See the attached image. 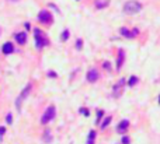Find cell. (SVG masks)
<instances>
[{
	"label": "cell",
	"instance_id": "1",
	"mask_svg": "<svg viewBox=\"0 0 160 144\" xmlns=\"http://www.w3.org/2000/svg\"><path fill=\"white\" fill-rule=\"evenodd\" d=\"M142 10V3L136 1V0H128L124 3V7H122V11L128 16H132V14H136Z\"/></svg>",
	"mask_w": 160,
	"mask_h": 144
},
{
	"label": "cell",
	"instance_id": "2",
	"mask_svg": "<svg viewBox=\"0 0 160 144\" xmlns=\"http://www.w3.org/2000/svg\"><path fill=\"white\" fill-rule=\"evenodd\" d=\"M34 41H35V46L37 49H42L44 46H47L49 45V41H48V36H47V34L42 31V30H39V28H35L34 30Z\"/></svg>",
	"mask_w": 160,
	"mask_h": 144
},
{
	"label": "cell",
	"instance_id": "3",
	"mask_svg": "<svg viewBox=\"0 0 160 144\" xmlns=\"http://www.w3.org/2000/svg\"><path fill=\"white\" fill-rule=\"evenodd\" d=\"M31 90H32V84H31V83H28V84H27V85L23 88V91L20 92V95L17 96V99H16V108H17V111H18V112L21 111L23 101H24V99H27V96L30 95Z\"/></svg>",
	"mask_w": 160,
	"mask_h": 144
},
{
	"label": "cell",
	"instance_id": "4",
	"mask_svg": "<svg viewBox=\"0 0 160 144\" xmlns=\"http://www.w3.org/2000/svg\"><path fill=\"white\" fill-rule=\"evenodd\" d=\"M55 116H56V109H55V106H53V105H49L48 108H47V111L42 115V118H41V123H42V125H47V123H49Z\"/></svg>",
	"mask_w": 160,
	"mask_h": 144
},
{
	"label": "cell",
	"instance_id": "5",
	"mask_svg": "<svg viewBox=\"0 0 160 144\" xmlns=\"http://www.w3.org/2000/svg\"><path fill=\"white\" fill-rule=\"evenodd\" d=\"M38 21L42 22V24H45V25H49V24H52L53 17H52V14L49 13L48 10H41L38 13Z\"/></svg>",
	"mask_w": 160,
	"mask_h": 144
},
{
	"label": "cell",
	"instance_id": "6",
	"mask_svg": "<svg viewBox=\"0 0 160 144\" xmlns=\"http://www.w3.org/2000/svg\"><path fill=\"white\" fill-rule=\"evenodd\" d=\"M125 84H127L125 79H121L117 84H114V87H112V95L115 96V98H119V96L122 95V88H124Z\"/></svg>",
	"mask_w": 160,
	"mask_h": 144
},
{
	"label": "cell",
	"instance_id": "7",
	"mask_svg": "<svg viewBox=\"0 0 160 144\" xmlns=\"http://www.w3.org/2000/svg\"><path fill=\"white\" fill-rule=\"evenodd\" d=\"M86 79L89 83H96L98 79H100V73H98V70L97 69H90L89 71H87V74H86Z\"/></svg>",
	"mask_w": 160,
	"mask_h": 144
},
{
	"label": "cell",
	"instance_id": "8",
	"mask_svg": "<svg viewBox=\"0 0 160 144\" xmlns=\"http://www.w3.org/2000/svg\"><path fill=\"white\" fill-rule=\"evenodd\" d=\"M125 62V50L124 49H118V56H117V69L121 70V67L124 66Z\"/></svg>",
	"mask_w": 160,
	"mask_h": 144
},
{
	"label": "cell",
	"instance_id": "9",
	"mask_svg": "<svg viewBox=\"0 0 160 144\" xmlns=\"http://www.w3.org/2000/svg\"><path fill=\"white\" fill-rule=\"evenodd\" d=\"M129 127V120L128 119H124V120H121L119 123H118V126H117V131L119 133V134H124Z\"/></svg>",
	"mask_w": 160,
	"mask_h": 144
},
{
	"label": "cell",
	"instance_id": "10",
	"mask_svg": "<svg viewBox=\"0 0 160 144\" xmlns=\"http://www.w3.org/2000/svg\"><path fill=\"white\" fill-rule=\"evenodd\" d=\"M14 39H16V42L18 45H24L25 42H27V34L24 31L21 32H17L16 35H14Z\"/></svg>",
	"mask_w": 160,
	"mask_h": 144
},
{
	"label": "cell",
	"instance_id": "11",
	"mask_svg": "<svg viewBox=\"0 0 160 144\" xmlns=\"http://www.w3.org/2000/svg\"><path fill=\"white\" fill-rule=\"evenodd\" d=\"M1 52H3L4 55H11V53L14 52V45H13V42H6V44L1 46Z\"/></svg>",
	"mask_w": 160,
	"mask_h": 144
},
{
	"label": "cell",
	"instance_id": "12",
	"mask_svg": "<svg viewBox=\"0 0 160 144\" xmlns=\"http://www.w3.org/2000/svg\"><path fill=\"white\" fill-rule=\"evenodd\" d=\"M119 34H121V36H124V38H127V39L135 38V35L132 34V31H129V28H127V27H121V28H119Z\"/></svg>",
	"mask_w": 160,
	"mask_h": 144
},
{
	"label": "cell",
	"instance_id": "13",
	"mask_svg": "<svg viewBox=\"0 0 160 144\" xmlns=\"http://www.w3.org/2000/svg\"><path fill=\"white\" fill-rule=\"evenodd\" d=\"M96 130H90V133H89V137H87V143L86 144H94V141H96Z\"/></svg>",
	"mask_w": 160,
	"mask_h": 144
},
{
	"label": "cell",
	"instance_id": "14",
	"mask_svg": "<svg viewBox=\"0 0 160 144\" xmlns=\"http://www.w3.org/2000/svg\"><path fill=\"white\" fill-rule=\"evenodd\" d=\"M111 120H112L111 116H105V118H104V120L100 123V127L103 129V130H104V129H107V127H108V125L111 123Z\"/></svg>",
	"mask_w": 160,
	"mask_h": 144
},
{
	"label": "cell",
	"instance_id": "15",
	"mask_svg": "<svg viewBox=\"0 0 160 144\" xmlns=\"http://www.w3.org/2000/svg\"><path fill=\"white\" fill-rule=\"evenodd\" d=\"M138 81H139V79H138L136 76H131L129 80L127 81V84H128V87H135V85L138 84Z\"/></svg>",
	"mask_w": 160,
	"mask_h": 144
},
{
	"label": "cell",
	"instance_id": "16",
	"mask_svg": "<svg viewBox=\"0 0 160 144\" xmlns=\"http://www.w3.org/2000/svg\"><path fill=\"white\" fill-rule=\"evenodd\" d=\"M44 141L45 143H51L52 141V134H51V130L47 129L45 131H44Z\"/></svg>",
	"mask_w": 160,
	"mask_h": 144
},
{
	"label": "cell",
	"instance_id": "17",
	"mask_svg": "<svg viewBox=\"0 0 160 144\" xmlns=\"http://www.w3.org/2000/svg\"><path fill=\"white\" fill-rule=\"evenodd\" d=\"M108 3H110L108 0H103V1H101V0H97L96 1V7L97 9H104V7H107V4H108Z\"/></svg>",
	"mask_w": 160,
	"mask_h": 144
},
{
	"label": "cell",
	"instance_id": "18",
	"mask_svg": "<svg viewBox=\"0 0 160 144\" xmlns=\"http://www.w3.org/2000/svg\"><path fill=\"white\" fill-rule=\"evenodd\" d=\"M69 36H70V32H69V30H63L62 35H61V41H62V42H66V41L69 39Z\"/></svg>",
	"mask_w": 160,
	"mask_h": 144
},
{
	"label": "cell",
	"instance_id": "19",
	"mask_svg": "<svg viewBox=\"0 0 160 144\" xmlns=\"http://www.w3.org/2000/svg\"><path fill=\"white\" fill-rule=\"evenodd\" d=\"M103 116H104V111L98 109V111H97V119H96V123H101V119H103Z\"/></svg>",
	"mask_w": 160,
	"mask_h": 144
},
{
	"label": "cell",
	"instance_id": "20",
	"mask_svg": "<svg viewBox=\"0 0 160 144\" xmlns=\"http://www.w3.org/2000/svg\"><path fill=\"white\" fill-rule=\"evenodd\" d=\"M81 48H83V39H77V41H76V49H77V50H81Z\"/></svg>",
	"mask_w": 160,
	"mask_h": 144
},
{
	"label": "cell",
	"instance_id": "21",
	"mask_svg": "<svg viewBox=\"0 0 160 144\" xmlns=\"http://www.w3.org/2000/svg\"><path fill=\"white\" fill-rule=\"evenodd\" d=\"M79 112L81 113V115H84V116H86V118H87V116H89V115H90V112H89V111H87V109H86V108H80V109H79Z\"/></svg>",
	"mask_w": 160,
	"mask_h": 144
},
{
	"label": "cell",
	"instance_id": "22",
	"mask_svg": "<svg viewBox=\"0 0 160 144\" xmlns=\"http://www.w3.org/2000/svg\"><path fill=\"white\" fill-rule=\"evenodd\" d=\"M6 122H7L9 125L13 123V116H11V113H7V116H6Z\"/></svg>",
	"mask_w": 160,
	"mask_h": 144
},
{
	"label": "cell",
	"instance_id": "23",
	"mask_svg": "<svg viewBox=\"0 0 160 144\" xmlns=\"http://www.w3.org/2000/svg\"><path fill=\"white\" fill-rule=\"evenodd\" d=\"M47 76H48V77H51V79H56V77H58V74H56L55 71H52V70L47 73Z\"/></svg>",
	"mask_w": 160,
	"mask_h": 144
},
{
	"label": "cell",
	"instance_id": "24",
	"mask_svg": "<svg viewBox=\"0 0 160 144\" xmlns=\"http://www.w3.org/2000/svg\"><path fill=\"white\" fill-rule=\"evenodd\" d=\"M122 144H131V139H129L128 136H124L122 137V141H121Z\"/></svg>",
	"mask_w": 160,
	"mask_h": 144
},
{
	"label": "cell",
	"instance_id": "25",
	"mask_svg": "<svg viewBox=\"0 0 160 144\" xmlns=\"http://www.w3.org/2000/svg\"><path fill=\"white\" fill-rule=\"evenodd\" d=\"M4 133H6V127H4V126H1V127H0V141H1V139H3V134H4Z\"/></svg>",
	"mask_w": 160,
	"mask_h": 144
},
{
	"label": "cell",
	"instance_id": "26",
	"mask_svg": "<svg viewBox=\"0 0 160 144\" xmlns=\"http://www.w3.org/2000/svg\"><path fill=\"white\" fill-rule=\"evenodd\" d=\"M103 67H104V69H107V70H108V69H110V67H111V64H110V62H104V64H103Z\"/></svg>",
	"mask_w": 160,
	"mask_h": 144
},
{
	"label": "cell",
	"instance_id": "27",
	"mask_svg": "<svg viewBox=\"0 0 160 144\" xmlns=\"http://www.w3.org/2000/svg\"><path fill=\"white\" fill-rule=\"evenodd\" d=\"M25 30H31L30 28V22H25Z\"/></svg>",
	"mask_w": 160,
	"mask_h": 144
},
{
	"label": "cell",
	"instance_id": "28",
	"mask_svg": "<svg viewBox=\"0 0 160 144\" xmlns=\"http://www.w3.org/2000/svg\"><path fill=\"white\" fill-rule=\"evenodd\" d=\"M157 102H159V105H160V95H159V99H157Z\"/></svg>",
	"mask_w": 160,
	"mask_h": 144
},
{
	"label": "cell",
	"instance_id": "29",
	"mask_svg": "<svg viewBox=\"0 0 160 144\" xmlns=\"http://www.w3.org/2000/svg\"><path fill=\"white\" fill-rule=\"evenodd\" d=\"M0 34H1V30H0Z\"/></svg>",
	"mask_w": 160,
	"mask_h": 144
},
{
	"label": "cell",
	"instance_id": "30",
	"mask_svg": "<svg viewBox=\"0 0 160 144\" xmlns=\"http://www.w3.org/2000/svg\"><path fill=\"white\" fill-rule=\"evenodd\" d=\"M14 1H17V0H14Z\"/></svg>",
	"mask_w": 160,
	"mask_h": 144
}]
</instances>
